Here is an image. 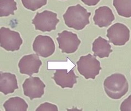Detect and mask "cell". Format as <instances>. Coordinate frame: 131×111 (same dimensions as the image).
<instances>
[{
  "instance_id": "6da1fadb",
  "label": "cell",
  "mask_w": 131,
  "mask_h": 111,
  "mask_svg": "<svg viewBox=\"0 0 131 111\" xmlns=\"http://www.w3.org/2000/svg\"><path fill=\"white\" fill-rule=\"evenodd\" d=\"M90 12L80 4H78L68 8L63 17L68 27L81 30L90 23Z\"/></svg>"
},
{
  "instance_id": "7a4b0ae2",
  "label": "cell",
  "mask_w": 131,
  "mask_h": 111,
  "mask_svg": "<svg viewBox=\"0 0 131 111\" xmlns=\"http://www.w3.org/2000/svg\"><path fill=\"white\" fill-rule=\"evenodd\" d=\"M106 94L111 99L118 100L125 95L129 89V84L124 75L114 73L108 77L103 83Z\"/></svg>"
},
{
  "instance_id": "3957f363",
  "label": "cell",
  "mask_w": 131,
  "mask_h": 111,
  "mask_svg": "<svg viewBox=\"0 0 131 111\" xmlns=\"http://www.w3.org/2000/svg\"><path fill=\"white\" fill-rule=\"evenodd\" d=\"M77 65L79 73L86 79H94L102 69L100 62L90 54L81 56Z\"/></svg>"
},
{
  "instance_id": "277c9868",
  "label": "cell",
  "mask_w": 131,
  "mask_h": 111,
  "mask_svg": "<svg viewBox=\"0 0 131 111\" xmlns=\"http://www.w3.org/2000/svg\"><path fill=\"white\" fill-rule=\"evenodd\" d=\"M57 16L56 13L46 10L41 13L37 12L32 20V24L35 25L36 30L43 32L55 30L59 21Z\"/></svg>"
},
{
  "instance_id": "5b68a950",
  "label": "cell",
  "mask_w": 131,
  "mask_h": 111,
  "mask_svg": "<svg viewBox=\"0 0 131 111\" xmlns=\"http://www.w3.org/2000/svg\"><path fill=\"white\" fill-rule=\"evenodd\" d=\"M0 36L1 46L7 51L18 50L23 43L19 33L8 28H1Z\"/></svg>"
},
{
  "instance_id": "8992f818",
  "label": "cell",
  "mask_w": 131,
  "mask_h": 111,
  "mask_svg": "<svg viewBox=\"0 0 131 111\" xmlns=\"http://www.w3.org/2000/svg\"><path fill=\"white\" fill-rule=\"evenodd\" d=\"M107 37L115 46H123L129 41L130 30L124 24L117 23L108 29Z\"/></svg>"
},
{
  "instance_id": "52a82bcc",
  "label": "cell",
  "mask_w": 131,
  "mask_h": 111,
  "mask_svg": "<svg viewBox=\"0 0 131 111\" xmlns=\"http://www.w3.org/2000/svg\"><path fill=\"white\" fill-rule=\"evenodd\" d=\"M57 38L59 48L63 53L67 54L74 53L81 43L77 34L71 31L64 30L59 33Z\"/></svg>"
},
{
  "instance_id": "ba28073f",
  "label": "cell",
  "mask_w": 131,
  "mask_h": 111,
  "mask_svg": "<svg viewBox=\"0 0 131 111\" xmlns=\"http://www.w3.org/2000/svg\"><path fill=\"white\" fill-rule=\"evenodd\" d=\"M22 87L25 95L32 100L42 97L45 85L39 77H30L26 79Z\"/></svg>"
},
{
  "instance_id": "9c48e42d",
  "label": "cell",
  "mask_w": 131,
  "mask_h": 111,
  "mask_svg": "<svg viewBox=\"0 0 131 111\" xmlns=\"http://www.w3.org/2000/svg\"><path fill=\"white\" fill-rule=\"evenodd\" d=\"M32 46L36 54L43 58L51 56L55 52V43L49 36H38L34 40Z\"/></svg>"
},
{
  "instance_id": "30bf717a",
  "label": "cell",
  "mask_w": 131,
  "mask_h": 111,
  "mask_svg": "<svg viewBox=\"0 0 131 111\" xmlns=\"http://www.w3.org/2000/svg\"><path fill=\"white\" fill-rule=\"evenodd\" d=\"M42 65L39 56L33 54L22 57L19 62L18 67L20 73L31 76L39 72Z\"/></svg>"
},
{
  "instance_id": "8fae6325",
  "label": "cell",
  "mask_w": 131,
  "mask_h": 111,
  "mask_svg": "<svg viewBox=\"0 0 131 111\" xmlns=\"http://www.w3.org/2000/svg\"><path fill=\"white\" fill-rule=\"evenodd\" d=\"M78 77L76 75L73 69L69 72L67 70H56L52 78L58 85L64 88H73L77 82Z\"/></svg>"
},
{
  "instance_id": "7c38bea8",
  "label": "cell",
  "mask_w": 131,
  "mask_h": 111,
  "mask_svg": "<svg viewBox=\"0 0 131 111\" xmlns=\"http://www.w3.org/2000/svg\"><path fill=\"white\" fill-rule=\"evenodd\" d=\"M114 19L112 11L110 8L105 6L96 9L93 17L95 24L101 28L109 26Z\"/></svg>"
},
{
  "instance_id": "4fadbf2b",
  "label": "cell",
  "mask_w": 131,
  "mask_h": 111,
  "mask_svg": "<svg viewBox=\"0 0 131 111\" xmlns=\"http://www.w3.org/2000/svg\"><path fill=\"white\" fill-rule=\"evenodd\" d=\"M18 89L16 76L9 72L0 73V91L5 95L12 93Z\"/></svg>"
},
{
  "instance_id": "5bb4252c",
  "label": "cell",
  "mask_w": 131,
  "mask_h": 111,
  "mask_svg": "<svg viewBox=\"0 0 131 111\" xmlns=\"http://www.w3.org/2000/svg\"><path fill=\"white\" fill-rule=\"evenodd\" d=\"M109 42L101 37L95 39L93 43L92 47L94 56L100 58L109 57L110 53L113 52Z\"/></svg>"
},
{
  "instance_id": "9a60e30c",
  "label": "cell",
  "mask_w": 131,
  "mask_h": 111,
  "mask_svg": "<svg viewBox=\"0 0 131 111\" xmlns=\"http://www.w3.org/2000/svg\"><path fill=\"white\" fill-rule=\"evenodd\" d=\"M3 106L6 111H26L28 107L26 102L18 97L9 98L5 102Z\"/></svg>"
},
{
  "instance_id": "2e32d148",
  "label": "cell",
  "mask_w": 131,
  "mask_h": 111,
  "mask_svg": "<svg viewBox=\"0 0 131 111\" xmlns=\"http://www.w3.org/2000/svg\"><path fill=\"white\" fill-rule=\"evenodd\" d=\"M113 5L120 16L131 17V0H113Z\"/></svg>"
},
{
  "instance_id": "e0dca14e",
  "label": "cell",
  "mask_w": 131,
  "mask_h": 111,
  "mask_svg": "<svg viewBox=\"0 0 131 111\" xmlns=\"http://www.w3.org/2000/svg\"><path fill=\"white\" fill-rule=\"evenodd\" d=\"M17 10L16 3L14 0H0V17H8L14 15Z\"/></svg>"
},
{
  "instance_id": "ac0fdd59",
  "label": "cell",
  "mask_w": 131,
  "mask_h": 111,
  "mask_svg": "<svg viewBox=\"0 0 131 111\" xmlns=\"http://www.w3.org/2000/svg\"><path fill=\"white\" fill-rule=\"evenodd\" d=\"M21 2L25 8L34 11L46 5L47 0H21Z\"/></svg>"
},
{
  "instance_id": "d6986e66",
  "label": "cell",
  "mask_w": 131,
  "mask_h": 111,
  "mask_svg": "<svg viewBox=\"0 0 131 111\" xmlns=\"http://www.w3.org/2000/svg\"><path fill=\"white\" fill-rule=\"evenodd\" d=\"M36 111H58V108L57 106L54 104L45 102L41 104L37 108Z\"/></svg>"
},
{
  "instance_id": "ffe728a7",
  "label": "cell",
  "mask_w": 131,
  "mask_h": 111,
  "mask_svg": "<svg viewBox=\"0 0 131 111\" xmlns=\"http://www.w3.org/2000/svg\"><path fill=\"white\" fill-rule=\"evenodd\" d=\"M120 110L121 111H131V94L122 102Z\"/></svg>"
},
{
  "instance_id": "44dd1931",
  "label": "cell",
  "mask_w": 131,
  "mask_h": 111,
  "mask_svg": "<svg viewBox=\"0 0 131 111\" xmlns=\"http://www.w3.org/2000/svg\"><path fill=\"white\" fill-rule=\"evenodd\" d=\"M85 5L90 6H94L97 5L100 0H81Z\"/></svg>"
}]
</instances>
